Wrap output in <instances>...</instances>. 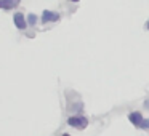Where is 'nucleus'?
Instances as JSON below:
<instances>
[{
	"instance_id": "9d476101",
	"label": "nucleus",
	"mask_w": 149,
	"mask_h": 136,
	"mask_svg": "<svg viewBox=\"0 0 149 136\" xmlns=\"http://www.w3.org/2000/svg\"><path fill=\"white\" fill-rule=\"evenodd\" d=\"M148 29H149V23H148Z\"/></svg>"
},
{
	"instance_id": "423d86ee",
	"label": "nucleus",
	"mask_w": 149,
	"mask_h": 136,
	"mask_svg": "<svg viewBox=\"0 0 149 136\" xmlns=\"http://www.w3.org/2000/svg\"><path fill=\"white\" fill-rule=\"evenodd\" d=\"M27 23H29L31 26H34V24L37 23V16H36V15H34V13H31L29 16H27Z\"/></svg>"
},
{
	"instance_id": "1a4fd4ad",
	"label": "nucleus",
	"mask_w": 149,
	"mask_h": 136,
	"mask_svg": "<svg viewBox=\"0 0 149 136\" xmlns=\"http://www.w3.org/2000/svg\"><path fill=\"white\" fill-rule=\"evenodd\" d=\"M72 2H79V0H72Z\"/></svg>"
},
{
	"instance_id": "6e6552de",
	"label": "nucleus",
	"mask_w": 149,
	"mask_h": 136,
	"mask_svg": "<svg viewBox=\"0 0 149 136\" xmlns=\"http://www.w3.org/2000/svg\"><path fill=\"white\" fill-rule=\"evenodd\" d=\"M10 2H11V5H13V8H15V7H18V3H19L21 0H10Z\"/></svg>"
},
{
	"instance_id": "f03ea898",
	"label": "nucleus",
	"mask_w": 149,
	"mask_h": 136,
	"mask_svg": "<svg viewBox=\"0 0 149 136\" xmlns=\"http://www.w3.org/2000/svg\"><path fill=\"white\" fill-rule=\"evenodd\" d=\"M56 21H59V15L58 13H53V11H50V10H45L42 13V23L43 24L56 23Z\"/></svg>"
},
{
	"instance_id": "0eeeda50",
	"label": "nucleus",
	"mask_w": 149,
	"mask_h": 136,
	"mask_svg": "<svg viewBox=\"0 0 149 136\" xmlns=\"http://www.w3.org/2000/svg\"><path fill=\"white\" fill-rule=\"evenodd\" d=\"M141 128H149V119L143 120V123H141Z\"/></svg>"
},
{
	"instance_id": "7ed1b4c3",
	"label": "nucleus",
	"mask_w": 149,
	"mask_h": 136,
	"mask_svg": "<svg viewBox=\"0 0 149 136\" xmlns=\"http://www.w3.org/2000/svg\"><path fill=\"white\" fill-rule=\"evenodd\" d=\"M13 21H15V26H16L18 29H21V31L26 29V26L29 24V23H26V21H24V16H23L21 13H16V15H15V16H13Z\"/></svg>"
},
{
	"instance_id": "f257e3e1",
	"label": "nucleus",
	"mask_w": 149,
	"mask_h": 136,
	"mask_svg": "<svg viewBox=\"0 0 149 136\" xmlns=\"http://www.w3.org/2000/svg\"><path fill=\"white\" fill-rule=\"evenodd\" d=\"M68 123H69V126H74V128H77V130H82V128H85V126L88 125V120L85 119V117H69Z\"/></svg>"
},
{
	"instance_id": "20e7f679",
	"label": "nucleus",
	"mask_w": 149,
	"mask_h": 136,
	"mask_svg": "<svg viewBox=\"0 0 149 136\" xmlns=\"http://www.w3.org/2000/svg\"><path fill=\"white\" fill-rule=\"evenodd\" d=\"M128 120L133 123L135 126H141V123H143V115L139 112H132L128 115Z\"/></svg>"
},
{
	"instance_id": "39448f33",
	"label": "nucleus",
	"mask_w": 149,
	"mask_h": 136,
	"mask_svg": "<svg viewBox=\"0 0 149 136\" xmlns=\"http://www.w3.org/2000/svg\"><path fill=\"white\" fill-rule=\"evenodd\" d=\"M13 5H11L10 0H0V10H11Z\"/></svg>"
}]
</instances>
